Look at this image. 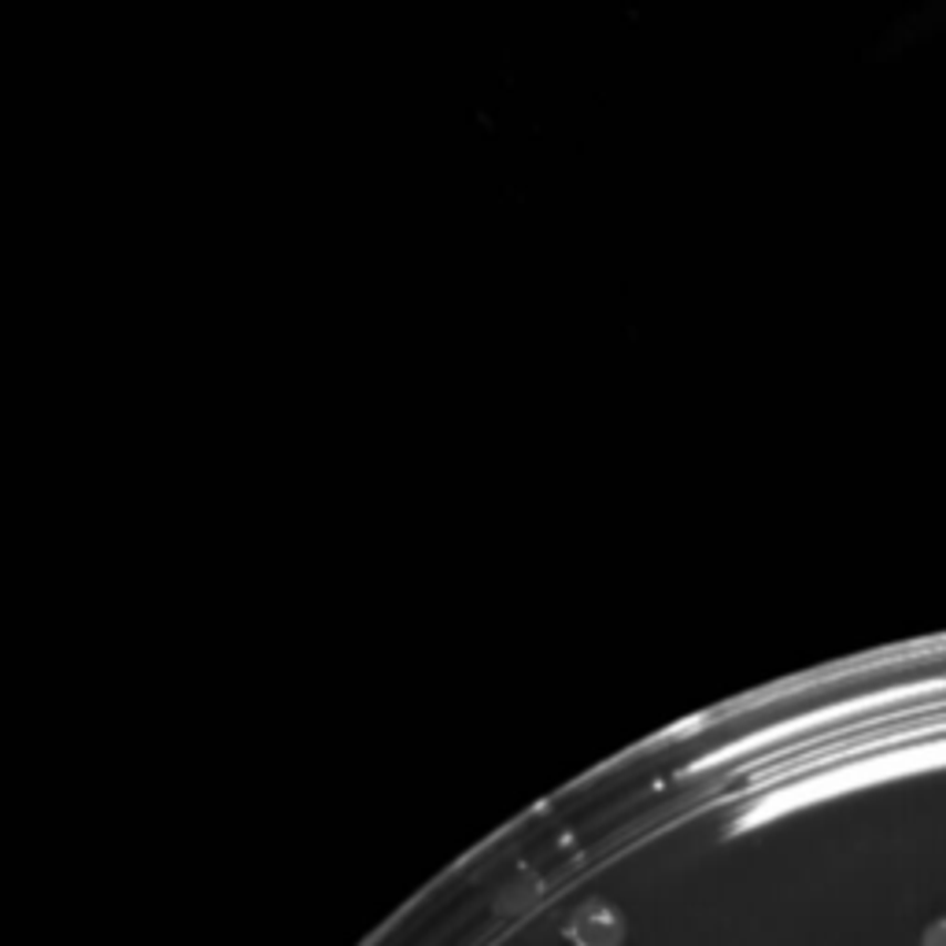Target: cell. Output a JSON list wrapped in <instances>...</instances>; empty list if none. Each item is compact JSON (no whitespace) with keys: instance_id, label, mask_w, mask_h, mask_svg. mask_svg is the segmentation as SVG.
Returning a JSON list of instances; mask_svg holds the SVG:
<instances>
[{"instance_id":"6da1fadb","label":"cell","mask_w":946,"mask_h":946,"mask_svg":"<svg viewBox=\"0 0 946 946\" xmlns=\"http://www.w3.org/2000/svg\"><path fill=\"white\" fill-rule=\"evenodd\" d=\"M566 939L574 946H621L625 943V917L610 902L592 898L577 906L566 921Z\"/></svg>"},{"instance_id":"7a4b0ae2","label":"cell","mask_w":946,"mask_h":946,"mask_svg":"<svg viewBox=\"0 0 946 946\" xmlns=\"http://www.w3.org/2000/svg\"><path fill=\"white\" fill-rule=\"evenodd\" d=\"M921 946H946V917L932 921L921 935Z\"/></svg>"}]
</instances>
